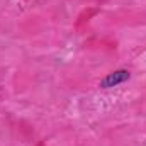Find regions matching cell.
Listing matches in <instances>:
<instances>
[{
	"mask_svg": "<svg viewBox=\"0 0 146 146\" xmlns=\"http://www.w3.org/2000/svg\"><path fill=\"white\" fill-rule=\"evenodd\" d=\"M131 78V72L126 70V68H119V70H114V72L107 73L104 78H100L99 82V87L107 90V88H114V87H119L122 83H126L127 80Z\"/></svg>",
	"mask_w": 146,
	"mask_h": 146,
	"instance_id": "cell-1",
	"label": "cell"
}]
</instances>
